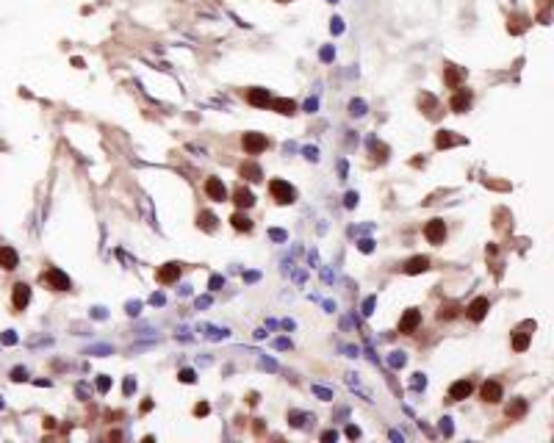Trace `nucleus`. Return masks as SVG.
Returning <instances> with one entry per match:
<instances>
[{
    "mask_svg": "<svg viewBox=\"0 0 554 443\" xmlns=\"http://www.w3.org/2000/svg\"><path fill=\"white\" fill-rule=\"evenodd\" d=\"M316 108H319V100H316V97H310L308 103H305V111H308V114H313Z\"/></svg>",
    "mask_w": 554,
    "mask_h": 443,
    "instance_id": "55",
    "label": "nucleus"
},
{
    "mask_svg": "<svg viewBox=\"0 0 554 443\" xmlns=\"http://www.w3.org/2000/svg\"><path fill=\"white\" fill-rule=\"evenodd\" d=\"M507 28H510V33H521L527 28V17H512V25H507Z\"/></svg>",
    "mask_w": 554,
    "mask_h": 443,
    "instance_id": "36",
    "label": "nucleus"
},
{
    "mask_svg": "<svg viewBox=\"0 0 554 443\" xmlns=\"http://www.w3.org/2000/svg\"><path fill=\"white\" fill-rule=\"evenodd\" d=\"M527 346H529V333H516V338H512V349L524 352Z\"/></svg>",
    "mask_w": 554,
    "mask_h": 443,
    "instance_id": "29",
    "label": "nucleus"
},
{
    "mask_svg": "<svg viewBox=\"0 0 554 443\" xmlns=\"http://www.w3.org/2000/svg\"><path fill=\"white\" fill-rule=\"evenodd\" d=\"M405 363H408V354L405 352H391L388 354V366H391V369H402Z\"/></svg>",
    "mask_w": 554,
    "mask_h": 443,
    "instance_id": "27",
    "label": "nucleus"
},
{
    "mask_svg": "<svg viewBox=\"0 0 554 443\" xmlns=\"http://www.w3.org/2000/svg\"><path fill=\"white\" fill-rule=\"evenodd\" d=\"M344 205H346V208H355V205H358V194L349 191V194L344 197Z\"/></svg>",
    "mask_w": 554,
    "mask_h": 443,
    "instance_id": "50",
    "label": "nucleus"
},
{
    "mask_svg": "<svg viewBox=\"0 0 554 443\" xmlns=\"http://www.w3.org/2000/svg\"><path fill=\"white\" fill-rule=\"evenodd\" d=\"M288 421H291V427H302V421H313V416H308V413H288Z\"/></svg>",
    "mask_w": 554,
    "mask_h": 443,
    "instance_id": "31",
    "label": "nucleus"
},
{
    "mask_svg": "<svg viewBox=\"0 0 554 443\" xmlns=\"http://www.w3.org/2000/svg\"><path fill=\"white\" fill-rule=\"evenodd\" d=\"M233 203L239 205V208H252V205H255V197H252V191H250V188L239 186V188L233 191Z\"/></svg>",
    "mask_w": 554,
    "mask_h": 443,
    "instance_id": "18",
    "label": "nucleus"
},
{
    "mask_svg": "<svg viewBox=\"0 0 554 443\" xmlns=\"http://www.w3.org/2000/svg\"><path fill=\"white\" fill-rule=\"evenodd\" d=\"M194 305H197V310H200V308H208V305H211V297H197V302H194Z\"/></svg>",
    "mask_w": 554,
    "mask_h": 443,
    "instance_id": "58",
    "label": "nucleus"
},
{
    "mask_svg": "<svg viewBox=\"0 0 554 443\" xmlns=\"http://www.w3.org/2000/svg\"><path fill=\"white\" fill-rule=\"evenodd\" d=\"M14 341H17L14 333H6V335H3V344H14Z\"/></svg>",
    "mask_w": 554,
    "mask_h": 443,
    "instance_id": "61",
    "label": "nucleus"
},
{
    "mask_svg": "<svg viewBox=\"0 0 554 443\" xmlns=\"http://www.w3.org/2000/svg\"><path fill=\"white\" fill-rule=\"evenodd\" d=\"M261 369H266V371H277V363H274L272 357H263V360H261Z\"/></svg>",
    "mask_w": 554,
    "mask_h": 443,
    "instance_id": "51",
    "label": "nucleus"
},
{
    "mask_svg": "<svg viewBox=\"0 0 554 443\" xmlns=\"http://www.w3.org/2000/svg\"><path fill=\"white\" fill-rule=\"evenodd\" d=\"M358 250H361L363 255H369V252L374 250V241H371V238H361V241H358Z\"/></svg>",
    "mask_w": 554,
    "mask_h": 443,
    "instance_id": "42",
    "label": "nucleus"
},
{
    "mask_svg": "<svg viewBox=\"0 0 554 443\" xmlns=\"http://www.w3.org/2000/svg\"><path fill=\"white\" fill-rule=\"evenodd\" d=\"M247 100H250V105L266 108V105L272 103V94H269L266 89H250V92H247Z\"/></svg>",
    "mask_w": 554,
    "mask_h": 443,
    "instance_id": "16",
    "label": "nucleus"
},
{
    "mask_svg": "<svg viewBox=\"0 0 554 443\" xmlns=\"http://www.w3.org/2000/svg\"><path fill=\"white\" fill-rule=\"evenodd\" d=\"M418 108H421L427 116H435V114H438V100H435L432 94L421 92V94H418Z\"/></svg>",
    "mask_w": 554,
    "mask_h": 443,
    "instance_id": "19",
    "label": "nucleus"
},
{
    "mask_svg": "<svg viewBox=\"0 0 554 443\" xmlns=\"http://www.w3.org/2000/svg\"><path fill=\"white\" fill-rule=\"evenodd\" d=\"M346 438H352V440H355V438H361V429H358L355 424H349V427H346Z\"/></svg>",
    "mask_w": 554,
    "mask_h": 443,
    "instance_id": "54",
    "label": "nucleus"
},
{
    "mask_svg": "<svg viewBox=\"0 0 554 443\" xmlns=\"http://www.w3.org/2000/svg\"><path fill=\"white\" fill-rule=\"evenodd\" d=\"M410 388H413V391H424V388H427V377H424V374H413V377H410Z\"/></svg>",
    "mask_w": 554,
    "mask_h": 443,
    "instance_id": "34",
    "label": "nucleus"
},
{
    "mask_svg": "<svg viewBox=\"0 0 554 443\" xmlns=\"http://www.w3.org/2000/svg\"><path fill=\"white\" fill-rule=\"evenodd\" d=\"M269 238H272V241H288V233H286V230H280V227H272V230H269Z\"/></svg>",
    "mask_w": 554,
    "mask_h": 443,
    "instance_id": "40",
    "label": "nucleus"
},
{
    "mask_svg": "<svg viewBox=\"0 0 554 443\" xmlns=\"http://www.w3.org/2000/svg\"><path fill=\"white\" fill-rule=\"evenodd\" d=\"M222 286H225V277H222V274H214V277L208 280V288H211V291H219Z\"/></svg>",
    "mask_w": 554,
    "mask_h": 443,
    "instance_id": "41",
    "label": "nucleus"
},
{
    "mask_svg": "<svg viewBox=\"0 0 554 443\" xmlns=\"http://www.w3.org/2000/svg\"><path fill=\"white\" fill-rule=\"evenodd\" d=\"M349 114L352 116H363V114H366V103H363V100H352V103H349Z\"/></svg>",
    "mask_w": 554,
    "mask_h": 443,
    "instance_id": "33",
    "label": "nucleus"
},
{
    "mask_svg": "<svg viewBox=\"0 0 554 443\" xmlns=\"http://www.w3.org/2000/svg\"><path fill=\"white\" fill-rule=\"evenodd\" d=\"M488 310H491L488 297H477L474 302L468 305V318H471V321H482V318L488 316Z\"/></svg>",
    "mask_w": 554,
    "mask_h": 443,
    "instance_id": "8",
    "label": "nucleus"
},
{
    "mask_svg": "<svg viewBox=\"0 0 554 443\" xmlns=\"http://www.w3.org/2000/svg\"><path fill=\"white\" fill-rule=\"evenodd\" d=\"M152 410V399H144L141 401V413H150Z\"/></svg>",
    "mask_w": 554,
    "mask_h": 443,
    "instance_id": "60",
    "label": "nucleus"
},
{
    "mask_svg": "<svg viewBox=\"0 0 554 443\" xmlns=\"http://www.w3.org/2000/svg\"><path fill=\"white\" fill-rule=\"evenodd\" d=\"M241 177H247V180H261L263 177V172H261V167L258 164H252V161H247V164H241Z\"/></svg>",
    "mask_w": 554,
    "mask_h": 443,
    "instance_id": "23",
    "label": "nucleus"
},
{
    "mask_svg": "<svg viewBox=\"0 0 554 443\" xmlns=\"http://www.w3.org/2000/svg\"><path fill=\"white\" fill-rule=\"evenodd\" d=\"M269 105H272L277 114H294V111H297V103H294V100H288V97H277V100H272Z\"/></svg>",
    "mask_w": 554,
    "mask_h": 443,
    "instance_id": "21",
    "label": "nucleus"
},
{
    "mask_svg": "<svg viewBox=\"0 0 554 443\" xmlns=\"http://www.w3.org/2000/svg\"><path fill=\"white\" fill-rule=\"evenodd\" d=\"M444 80H446V86L449 89H460V84L465 80V69H460V67H444Z\"/></svg>",
    "mask_w": 554,
    "mask_h": 443,
    "instance_id": "13",
    "label": "nucleus"
},
{
    "mask_svg": "<svg viewBox=\"0 0 554 443\" xmlns=\"http://www.w3.org/2000/svg\"><path fill=\"white\" fill-rule=\"evenodd\" d=\"M97 391L100 393H108L111 391V377H105V374L97 377Z\"/></svg>",
    "mask_w": 554,
    "mask_h": 443,
    "instance_id": "39",
    "label": "nucleus"
},
{
    "mask_svg": "<svg viewBox=\"0 0 554 443\" xmlns=\"http://www.w3.org/2000/svg\"><path fill=\"white\" fill-rule=\"evenodd\" d=\"M438 429L446 435V438H452V432H455V427H452V418L444 416V418H441V424H438Z\"/></svg>",
    "mask_w": 554,
    "mask_h": 443,
    "instance_id": "37",
    "label": "nucleus"
},
{
    "mask_svg": "<svg viewBox=\"0 0 554 443\" xmlns=\"http://www.w3.org/2000/svg\"><path fill=\"white\" fill-rule=\"evenodd\" d=\"M346 385H349V388H352V391H358V393H361V396H363V399H366V401H371V396H369V391H366V388H363V385H361V380H358V377H355V374H346Z\"/></svg>",
    "mask_w": 554,
    "mask_h": 443,
    "instance_id": "26",
    "label": "nucleus"
},
{
    "mask_svg": "<svg viewBox=\"0 0 554 443\" xmlns=\"http://www.w3.org/2000/svg\"><path fill=\"white\" fill-rule=\"evenodd\" d=\"M374 308H377V297H369L366 302H363V316H371Z\"/></svg>",
    "mask_w": 554,
    "mask_h": 443,
    "instance_id": "43",
    "label": "nucleus"
},
{
    "mask_svg": "<svg viewBox=\"0 0 554 443\" xmlns=\"http://www.w3.org/2000/svg\"><path fill=\"white\" fill-rule=\"evenodd\" d=\"M258 280H261L258 271H247V274H244V283H258Z\"/></svg>",
    "mask_w": 554,
    "mask_h": 443,
    "instance_id": "57",
    "label": "nucleus"
},
{
    "mask_svg": "<svg viewBox=\"0 0 554 443\" xmlns=\"http://www.w3.org/2000/svg\"><path fill=\"white\" fill-rule=\"evenodd\" d=\"M319 56H322V61H324V64H330V61L335 58V47H333V45H324Z\"/></svg>",
    "mask_w": 554,
    "mask_h": 443,
    "instance_id": "38",
    "label": "nucleus"
},
{
    "mask_svg": "<svg viewBox=\"0 0 554 443\" xmlns=\"http://www.w3.org/2000/svg\"><path fill=\"white\" fill-rule=\"evenodd\" d=\"M471 100H474V97H471L468 89H457L449 105H452V111H455V114H463V111H468V108H471Z\"/></svg>",
    "mask_w": 554,
    "mask_h": 443,
    "instance_id": "10",
    "label": "nucleus"
},
{
    "mask_svg": "<svg viewBox=\"0 0 554 443\" xmlns=\"http://www.w3.org/2000/svg\"><path fill=\"white\" fill-rule=\"evenodd\" d=\"M369 150H371V152H380V161H385V155H388V147L382 144V141L369 139Z\"/></svg>",
    "mask_w": 554,
    "mask_h": 443,
    "instance_id": "32",
    "label": "nucleus"
},
{
    "mask_svg": "<svg viewBox=\"0 0 554 443\" xmlns=\"http://www.w3.org/2000/svg\"><path fill=\"white\" fill-rule=\"evenodd\" d=\"M457 313H460V308L449 302V305H441V308H438V318H441V321H444V318H455Z\"/></svg>",
    "mask_w": 554,
    "mask_h": 443,
    "instance_id": "28",
    "label": "nucleus"
},
{
    "mask_svg": "<svg viewBox=\"0 0 554 443\" xmlns=\"http://www.w3.org/2000/svg\"><path fill=\"white\" fill-rule=\"evenodd\" d=\"M17 263H20V255H17L14 247H0V266L6 271H11V269H17Z\"/></svg>",
    "mask_w": 554,
    "mask_h": 443,
    "instance_id": "15",
    "label": "nucleus"
},
{
    "mask_svg": "<svg viewBox=\"0 0 554 443\" xmlns=\"http://www.w3.org/2000/svg\"><path fill=\"white\" fill-rule=\"evenodd\" d=\"M208 413H211V405H208V401H200V405L194 407V416H208Z\"/></svg>",
    "mask_w": 554,
    "mask_h": 443,
    "instance_id": "45",
    "label": "nucleus"
},
{
    "mask_svg": "<svg viewBox=\"0 0 554 443\" xmlns=\"http://www.w3.org/2000/svg\"><path fill=\"white\" fill-rule=\"evenodd\" d=\"M305 158H308V161H319V150H316V147H305Z\"/></svg>",
    "mask_w": 554,
    "mask_h": 443,
    "instance_id": "47",
    "label": "nucleus"
},
{
    "mask_svg": "<svg viewBox=\"0 0 554 443\" xmlns=\"http://www.w3.org/2000/svg\"><path fill=\"white\" fill-rule=\"evenodd\" d=\"M164 302H167V297H164L161 291H158V294H152V297H150V305H155V308H161Z\"/></svg>",
    "mask_w": 554,
    "mask_h": 443,
    "instance_id": "48",
    "label": "nucleus"
},
{
    "mask_svg": "<svg viewBox=\"0 0 554 443\" xmlns=\"http://www.w3.org/2000/svg\"><path fill=\"white\" fill-rule=\"evenodd\" d=\"M327 3H338V0H327Z\"/></svg>",
    "mask_w": 554,
    "mask_h": 443,
    "instance_id": "63",
    "label": "nucleus"
},
{
    "mask_svg": "<svg viewBox=\"0 0 554 443\" xmlns=\"http://www.w3.org/2000/svg\"><path fill=\"white\" fill-rule=\"evenodd\" d=\"M197 227L205 230V233H214L216 230V216L211 214V211H203V214L197 216Z\"/></svg>",
    "mask_w": 554,
    "mask_h": 443,
    "instance_id": "22",
    "label": "nucleus"
},
{
    "mask_svg": "<svg viewBox=\"0 0 554 443\" xmlns=\"http://www.w3.org/2000/svg\"><path fill=\"white\" fill-rule=\"evenodd\" d=\"M429 269V258L427 255H416L405 263V274H421V271Z\"/></svg>",
    "mask_w": 554,
    "mask_h": 443,
    "instance_id": "17",
    "label": "nucleus"
},
{
    "mask_svg": "<svg viewBox=\"0 0 554 443\" xmlns=\"http://www.w3.org/2000/svg\"><path fill=\"white\" fill-rule=\"evenodd\" d=\"M274 349H280V352L291 349V341H288V338H277V341H274Z\"/></svg>",
    "mask_w": 554,
    "mask_h": 443,
    "instance_id": "49",
    "label": "nucleus"
},
{
    "mask_svg": "<svg viewBox=\"0 0 554 443\" xmlns=\"http://www.w3.org/2000/svg\"><path fill=\"white\" fill-rule=\"evenodd\" d=\"M178 277H180V263L178 261H169V263H164L161 269H158V283H164V286L178 283Z\"/></svg>",
    "mask_w": 554,
    "mask_h": 443,
    "instance_id": "7",
    "label": "nucleus"
},
{
    "mask_svg": "<svg viewBox=\"0 0 554 443\" xmlns=\"http://www.w3.org/2000/svg\"><path fill=\"white\" fill-rule=\"evenodd\" d=\"M241 147H244V152H250V155H258V152H263L269 147V139L263 133H244Z\"/></svg>",
    "mask_w": 554,
    "mask_h": 443,
    "instance_id": "3",
    "label": "nucleus"
},
{
    "mask_svg": "<svg viewBox=\"0 0 554 443\" xmlns=\"http://www.w3.org/2000/svg\"><path fill=\"white\" fill-rule=\"evenodd\" d=\"M338 438V432H335V429H327V432H322V440L324 443H330V440H335Z\"/></svg>",
    "mask_w": 554,
    "mask_h": 443,
    "instance_id": "56",
    "label": "nucleus"
},
{
    "mask_svg": "<svg viewBox=\"0 0 554 443\" xmlns=\"http://www.w3.org/2000/svg\"><path fill=\"white\" fill-rule=\"evenodd\" d=\"M28 302H31V288H28L25 283H17L14 294H11V305H14V310H25Z\"/></svg>",
    "mask_w": 554,
    "mask_h": 443,
    "instance_id": "6",
    "label": "nucleus"
},
{
    "mask_svg": "<svg viewBox=\"0 0 554 443\" xmlns=\"http://www.w3.org/2000/svg\"><path fill=\"white\" fill-rule=\"evenodd\" d=\"M230 222H233V227H235V230H244V233H250V230H252L250 216H244V214H233V216H230Z\"/></svg>",
    "mask_w": 554,
    "mask_h": 443,
    "instance_id": "25",
    "label": "nucleus"
},
{
    "mask_svg": "<svg viewBox=\"0 0 554 443\" xmlns=\"http://www.w3.org/2000/svg\"><path fill=\"white\" fill-rule=\"evenodd\" d=\"M197 333L203 335V338H208V341H225L227 335H230V330H225V327H214V324H200Z\"/></svg>",
    "mask_w": 554,
    "mask_h": 443,
    "instance_id": "12",
    "label": "nucleus"
},
{
    "mask_svg": "<svg viewBox=\"0 0 554 443\" xmlns=\"http://www.w3.org/2000/svg\"><path fill=\"white\" fill-rule=\"evenodd\" d=\"M133 391H136V380H133V377H128V380H125V396H131Z\"/></svg>",
    "mask_w": 554,
    "mask_h": 443,
    "instance_id": "52",
    "label": "nucleus"
},
{
    "mask_svg": "<svg viewBox=\"0 0 554 443\" xmlns=\"http://www.w3.org/2000/svg\"><path fill=\"white\" fill-rule=\"evenodd\" d=\"M269 191H272V199L280 205H291L294 199H297V191H294V186H288L286 180H272L269 183Z\"/></svg>",
    "mask_w": 554,
    "mask_h": 443,
    "instance_id": "1",
    "label": "nucleus"
},
{
    "mask_svg": "<svg viewBox=\"0 0 554 443\" xmlns=\"http://www.w3.org/2000/svg\"><path fill=\"white\" fill-rule=\"evenodd\" d=\"M42 283H47V286L53 288V291H69V277L64 274L61 269H47L45 274H42Z\"/></svg>",
    "mask_w": 554,
    "mask_h": 443,
    "instance_id": "2",
    "label": "nucleus"
},
{
    "mask_svg": "<svg viewBox=\"0 0 554 443\" xmlns=\"http://www.w3.org/2000/svg\"><path fill=\"white\" fill-rule=\"evenodd\" d=\"M205 194H208L211 199H216V203H225L227 199V188H225V183H222L219 177H208V180H205Z\"/></svg>",
    "mask_w": 554,
    "mask_h": 443,
    "instance_id": "5",
    "label": "nucleus"
},
{
    "mask_svg": "<svg viewBox=\"0 0 554 443\" xmlns=\"http://www.w3.org/2000/svg\"><path fill=\"white\" fill-rule=\"evenodd\" d=\"M471 391H474V385H471L468 380H457L455 385L449 388V399L452 401H460V399H468Z\"/></svg>",
    "mask_w": 554,
    "mask_h": 443,
    "instance_id": "14",
    "label": "nucleus"
},
{
    "mask_svg": "<svg viewBox=\"0 0 554 443\" xmlns=\"http://www.w3.org/2000/svg\"><path fill=\"white\" fill-rule=\"evenodd\" d=\"M338 175H341V180H344V177H346V164H344V161L338 164Z\"/></svg>",
    "mask_w": 554,
    "mask_h": 443,
    "instance_id": "62",
    "label": "nucleus"
},
{
    "mask_svg": "<svg viewBox=\"0 0 554 443\" xmlns=\"http://www.w3.org/2000/svg\"><path fill=\"white\" fill-rule=\"evenodd\" d=\"M178 380L186 382V385H191V382L197 380V374H194V369H180V371H178Z\"/></svg>",
    "mask_w": 554,
    "mask_h": 443,
    "instance_id": "35",
    "label": "nucleus"
},
{
    "mask_svg": "<svg viewBox=\"0 0 554 443\" xmlns=\"http://www.w3.org/2000/svg\"><path fill=\"white\" fill-rule=\"evenodd\" d=\"M424 235H427L429 244H444V238H446V222H444V219H429L427 227H424Z\"/></svg>",
    "mask_w": 554,
    "mask_h": 443,
    "instance_id": "4",
    "label": "nucleus"
},
{
    "mask_svg": "<svg viewBox=\"0 0 554 443\" xmlns=\"http://www.w3.org/2000/svg\"><path fill=\"white\" fill-rule=\"evenodd\" d=\"M310 391H313V396H316V399H322V401H333V399H335V396H333V391H330V388H324V385H313Z\"/></svg>",
    "mask_w": 554,
    "mask_h": 443,
    "instance_id": "30",
    "label": "nucleus"
},
{
    "mask_svg": "<svg viewBox=\"0 0 554 443\" xmlns=\"http://www.w3.org/2000/svg\"><path fill=\"white\" fill-rule=\"evenodd\" d=\"M330 31H333L335 36H338V33H344V20H341V17H335V20L330 22Z\"/></svg>",
    "mask_w": 554,
    "mask_h": 443,
    "instance_id": "44",
    "label": "nucleus"
},
{
    "mask_svg": "<svg viewBox=\"0 0 554 443\" xmlns=\"http://www.w3.org/2000/svg\"><path fill=\"white\" fill-rule=\"evenodd\" d=\"M388 438H391V440H399V443H402V440H405V435H402V432H397V429H391V432H388Z\"/></svg>",
    "mask_w": 554,
    "mask_h": 443,
    "instance_id": "59",
    "label": "nucleus"
},
{
    "mask_svg": "<svg viewBox=\"0 0 554 443\" xmlns=\"http://www.w3.org/2000/svg\"><path fill=\"white\" fill-rule=\"evenodd\" d=\"M421 324V310H416V308H410V310H405V316H402V321H399V333H413V330Z\"/></svg>",
    "mask_w": 554,
    "mask_h": 443,
    "instance_id": "9",
    "label": "nucleus"
},
{
    "mask_svg": "<svg viewBox=\"0 0 554 443\" xmlns=\"http://www.w3.org/2000/svg\"><path fill=\"white\" fill-rule=\"evenodd\" d=\"M480 393H482V399H485V401L496 405V401L502 399V385H499L496 380H485V382H482V388H480Z\"/></svg>",
    "mask_w": 554,
    "mask_h": 443,
    "instance_id": "11",
    "label": "nucleus"
},
{
    "mask_svg": "<svg viewBox=\"0 0 554 443\" xmlns=\"http://www.w3.org/2000/svg\"><path fill=\"white\" fill-rule=\"evenodd\" d=\"M125 310L131 313V316H139V310H141V302H128V305H125Z\"/></svg>",
    "mask_w": 554,
    "mask_h": 443,
    "instance_id": "53",
    "label": "nucleus"
},
{
    "mask_svg": "<svg viewBox=\"0 0 554 443\" xmlns=\"http://www.w3.org/2000/svg\"><path fill=\"white\" fill-rule=\"evenodd\" d=\"M11 380H14V382L28 380V371H25V369H14V371H11Z\"/></svg>",
    "mask_w": 554,
    "mask_h": 443,
    "instance_id": "46",
    "label": "nucleus"
},
{
    "mask_svg": "<svg viewBox=\"0 0 554 443\" xmlns=\"http://www.w3.org/2000/svg\"><path fill=\"white\" fill-rule=\"evenodd\" d=\"M463 139H457L455 133L452 131H438L435 133V147H438V150H446V147H455V144H460Z\"/></svg>",
    "mask_w": 554,
    "mask_h": 443,
    "instance_id": "20",
    "label": "nucleus"
},
{
    "mask_svg": "<svg viewBox=\"0 0 554 443\" xmlns=\"http://www.w3.org/2000/svg\"><path fill=\"white\" fill-rule=\"evenodd\" d=\"M527 413V401L524 399H512L507 405V418H521Z\"/></svg>",
    "mask_w": 554,
    "mask_h": 443,
    "instance_id": "24",
    "label": "nucleus"
}]
</instances>
